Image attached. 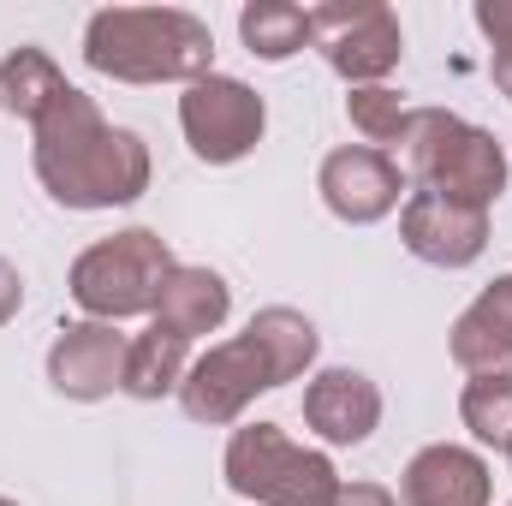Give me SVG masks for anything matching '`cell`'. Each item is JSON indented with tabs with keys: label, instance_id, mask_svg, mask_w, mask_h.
I'll use <instances>...</instances> for the list:
<instances>
[{
	"label": "cell",
	"instance_id": "1",
	"mask_svg": "<svg viewBox=\"0 0 512 506\" xmlns=\"http://www.w3.org/2000/svg\"><path fill=\"white\" fill-rule=\"evenodd\" d=\"M30 131V167L60 209H126L149 191V143L126 126H108L96 96L78 84H66Z\"/></svg>",
	"mask_w": 512,
	"mask_h": 506
},
{
	"label": "cell",
	"instance_id": "2",
	"mask_svg": "<svg viewBox=\"0 0 512 506\" xmlns=\"http://www.w3.org/2000/svg\"><path fill=\"white\" fill-rule=\"evenodd\" d=\"M90 72L114 84H197L215 72V36L179 6H108L84 24Z\"/></svg>",
	"mask_w": 512,
	"mask_h": 506
},
{
	"label": "cell",
	"instance_id": "3",
	"mask_svg": "<svg viewBox=\"0 0 512 506\" xmlns=\"http://www.w3.org/2000/svg\"><path fill=\"white\" fill-rule=\"evenodd\" d=\"M393 149H399V173L417 191H441L471 209H489L507 191V149L495 143V131L471 126L447 108H411Z\"/></svg>",
	"mask_w": 512,
	"mask_h": 506
},
{
	"label": "cell",
	"instance_id": "4",
	"mask_svg": "<svg viewBox=\"0 0 512 506\" xmlns=\"http://www.w3.org/2000/svg\"><path fill=\"white\" fill-rule=\"evenodd\" d=\"M227 489L245 495L251 506H334L340 471L328 453L298 447L280 423H245L227 441Z\"/></svg>",
	"mask_w": 512,
	"mask_h": 506
},
{
	"label": "cell",
	"instance_id": "5",
	"mask_svg": "<svg viewBox=\"0 0 512 506\" xmlns=\"http://www.w3.org/2000/svg\"><path fill=\"white\" fill-rule=\"evenodd\" d=\"M173 274V251L161 233L126 227L114 239H96L90 251L72 262V304L90 322H131V316H155L161 280Z\"/></svg>",
	"mask_w": 512,
	"mask_h": 506
},
{
	"label": "cell",
	"instance_id": "6",
	"mask_svg": "<svg viewBox=\"0 0 512 506\" xmlns=\"http://www.w3.org/2000/svg\"><path fill=\"white\" fill-rule=\"evenodd\" d=\"M310 36H316L322 60L352 90L382 84L405 54V30L382 0H322V6H310Z\"/></svg>",
	"mask_w": 512,
	"mask_h": 506
},
{
	"label": "cell",
	"instance_id": "7",
	"mask_svg": "<svg viewBox=\"0 0 512 506\" xmlns=\"http://www.w3.org/2000/svg\"><path fill=\"white\" fill-rule=\"evenodd\" d=\"M179 131H185V143H191L197 161L233 167V161H245L256 143H262L268 108H262V96H256L245 78L209 72V78H197L179 96Z\"/></svg>",
	"mask_w": 512,
	"mask_h": 506
},
{
	"label": "cell",
	"instance_id": "8",
	"mask_svg": "<svg viewBox=\"0 0 512 506\" xmlns=\"http://www.w3.org/2000/svg\"><path fill=\"white\" fill-rule=\"evenodd\" d=\"M268 387H274V376H268L256 340L251 334H239V340L209 346V352L185 370V381H179V405H185L191 423L221 429V423H239L245 405H251L256 393H268Z\"/></svg>",
	"mask_w": 512,
	"mask_h": 506
},
{
	"label": "cell",
	"instance_id": "9",
	"mask_svg": "<svg viewBox=\"0 0 512 506\" xmlns=\"http://www.w3.org/2000/svg\"><path fill=\"white\" fill-rule=\"evenodd\" d=\"M399 239L429 268H471L489 251V209L453 203L441 191H411L399 209Z\"/></svg>",
	"mask_w": 512,
	"mask_h": 506
},
{
	"label": "cell",
	"instance_id": "10",
	"mask_svg": "<svg viewBox=\"0 0 512 506\" xmlns=\"http://www.w3.org/2000/svg\"><path fill=\"white\" fill-rule=\"evenodd\" d=\"M316 191L328 203V215H340L346 227H376L399 209V191H405V173L399 161L382 149H364V143H346L322 161L316 173Z\"/></svg>",
	"mask_w": 512,
	"mask_h": 506
},
{
	"label": "cell",
	"instance_id": "11",
	"mask_svg": "<svg viewBox=\"0 0 512 506\" xmlns=\"http://www.w3.org/2000/svg\"><path fill=\"white\" fill-rule=\"evenodd\" d=\"M126 352L131 334H120L114 322H72L48 346V387L78 405H96L126 387Z\"/></svg>",
	"mask_w": 512,
	"mask_h": 506
},
{
	"label": "cell",
	"instance_id": "12",
	"mask_svg": "<svg viewBox=\"0 0 512 506\" xmlns=\"http://www.w3.org/2000/svg\"><path fill=\"white\" fill-rule=\"evenodd\" d=\"M304 423L328 447H364L382 423V387L364 370H322L304 387Z\"/></svg>",
	"mask_w": 512,
	"mask_h": 506
},
{
	"label": "cell",
	"instance_id": "13",
	"mask_svg": "<svg viewBox=\"0 0 512 506\" xmlns=\"http://www.w3.org/2000/svg\"><path fill=\"white\" fill-rule=\"evenodd\" d=\"M489 459L453 441H435L423 453H411L405 477H399V506H489Z\"/></svg>",
	"mask_w": 512,
	"mask_h": 506
},
{
	"label": "cell",
	"instance_id": "14",
	"mask_svg": "<svg viewBox=\"0 0 512 506\" xmlns=\"http://www.w3.org/2000/svg\"><path fill=\"white\" fill-rule=\"evenodd\" d=\"M447 352H453V364L465 376H501V370H512V274L489 280L465 304V316L453 322Z\"/></svg>",
	"mask_w": 512,
	"mask_h": 506
},
{
	"label": "cell",
	"instance_id": "15",
	"mask_svg": "<svg viewBox=\"0 0 512 506\" xmlns=\"http://www.w3.org/2000/svg\"><path fill=\"white\" fill-rule=\"evenodd\" d=\"M233 310V292L215 268H197V262H173V274L161 280V298H155V322L173 328L179 340H203L227 322Z\"/></svg>",
	"mask_w": 512,
	"mask_h": 506
},
{
	"label": "cell",
	"instance_id": "16",
	"mask_svg": "<svg viewBox=\"0 0 512 506\" xmlns=\"http://www.w3.org/2000/svg\"><path fill=\"white\" fill-rule=\"evenodd\" d=\"M245 334L256 340V352H262V364H268L274 387H286V381L304 376V370L316 364V346H322L316 322H310L304 310H292V304H268V310H256Z\"/></svg>",
	"mask_w": 512,
	"mask_h": 506
},
{
	"label": "cell",
	"instance_id": "17",
	"mask_svg": "<svg viewBox=\"0 0 512 506\" xmlns=\"http://www.w3.org/2000/svg\"><path fill=\"white\" fill-rule=\"evenodd\" d=\"M191 340H179L173 328H161V322H149L143 334H131V352H126V387L131 399H167V393H179V381L191 370Z\"/></svg>",
	"mask_w": 512,
	"mask_h": 506
},
{
	"label": "cell",
	"instance_id": "18",
	"mask_svg": "<svg viewBox=\"0 0 512 506\" xmlns=\"http://www.w3.org/2000/svg\"><path fill=\"white\" fill-rule=\"evenodd\" d=\"M60 90H66V72H60L42 48H12V54L0 60V108H6L12 120L36 126V120L54 108Z\"/></svg>",
	"mask_w": 512,
	"mask_h": 506
},
{
	"label": "cell",
	"instance_id": "19",
	"mask_svg": "<svg viewBox=\"0 0 512 506\" xmlns=\"http://www.w3.org/2000/svg\"><path fill=\"white\" fill-rule=\"evenodd\" d=\"M239 36H245V48L256 60H274V66L316 42L310 36V6H292V0H251L239 12Z\"/></svg>",
	"mask_w": 512,
	"mask_h": 506
},
{
	"label": "cell",
	"instance_id": "20",
	"mask_svg": "<svg viewBox=\"0 0 512 506\" xmlns=\"http://www.w3.org/2000/svg\"><path fill=\"white\" fill-rule=\"evenodd\" d=\"M459 417H465V429H471L483 447L507 453L512 447V370L465 381V393H459Z\"/></svg>",
	"mask_w": 512,
	"mask_h": 506
},
{
	"label": "cell",
	"instance_id": "21",
	"mask_svg": "<svg viewBox=\"0 0 512 506\" xmlns=\"http://www.w3.org/2000/svg\"><path fill=\"white\" fill-rule=\"evenodd\" d=\"M405 102H399V90H387V84H364V90H352L346 96V120L352 131L364 137V149H382L387 143H399V131H405Z\"/></svg>",
	"mask_w": 512,
	"mask_h": 506
},
{
	"label": "cell",
	"instance_id": "22",
	"mask_svg": "<svg viewBox=\"0 0 512 506\" xmlns=\"http://www.w3.org/2000/svg\"><path fill=\"white\" fill-rule=\"evenodd\" d=\"M471 18L489 36V48H512V0H477Z\"/></svg>",
	"mask_w": 512,
	"mask_h": 506
},
{
	"label": "cell",
	"instance_id": "23",
	"mask_svg": "<svg viewBox=\"0 0 512 506\" xmlns=\"http://www.w3.org/2000/svg\"><path fill=\"white\" fill-rule=\"evenodd\" d=\"M18 304H24V274H18V268L0 256V328L18 316Z\"/></svg>",
	"mask_w": 512,
	"mask_h": 506
},
{
	"label": "cell",
	"instance_id": "24",
	"mask_svg": "<svg viewBox=\"0 0 512 506\" xmlns=\"http://www.w3.org/2000/svg\"><path fill=\"white\" fill-rule=\"evenodd\" d=\"M334 506H399V501L387 495L382 483H340V495H334Z\"/></svg>",
	"mask_w": 512,
	"mask_h": 506
},
{
	"label": "cell",
	"instance_id": "25",
	"mask_svg": "<svg viewBox=\"0 0 512 506\" xmlns=\"http://www.w3.org/2000/svg\"><path fill=\"white\" fill-rule=\"evenodd\" d=\"M489 72H495V90H501V96H512V48H495Z\"/></svg>",
	"mask_w": 512,
	"mask_h": 506
},
{
	"label": "cell",
	"instance_id": "26",
	"mask_svg": "<svg viewBox=\"0 0 512 506\" xmlns=\"http://www.w3.org/2000/svg\"><path fill=\"white\" fill-rule=\"evenodd\" d=\"M0 506H18V501H6V495H0Z\"/></svg>",
	"mask_w": 512,
	"mask_h": 506
},
{
	"label": "cell",
	"instance_id": "27",
	"mask_svg": "<svg viewBox=\"0 0 512 506\" xmlns=\"http://www.w3.org/2000/svg\"><path fill=\"white\" fill-rule=\"evenodd\" d=\"M507 459H512V447H507Z\"/></svg>",
	"mask_w": 512,
	"mask_h": 506
}]
</instances>
